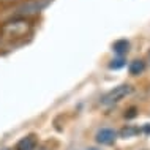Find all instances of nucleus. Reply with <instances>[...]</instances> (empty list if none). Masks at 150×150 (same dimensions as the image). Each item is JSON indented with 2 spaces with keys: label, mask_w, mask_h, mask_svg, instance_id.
I'll return each mask as SVG.
<instances>
[{
  "label": "nucleus",
  "mask_w": 150,
  "mask_h": 150,
  "mask_svg": "<svg viewBox=\"0 0 150 150\" xmlns=\"http://www.w3.org/2000/svg\"><path fill=\"white\" fill-rule=\"evenodd\" d=\"M32 30V22L27 18H13L0 27V35L3 38H22Z\"/></svg>",
  "instance_id": "nucleus-1"
},
{
  "label": "nucleus",
  "mask_w": 150,
  "mask_h": 150,
  "mask_svg": "<svg viewBox=\"0 0 150 150\" xmlns=\"http://www.w3.org/2000/svg\"><path fill=\"white\" fill-rule=\"evenodd\" d=\"M131 92H133V87L128 86V84L117 86V87H114L111 92H108L106 95L101 98V104H104V106H112V104H117L119 101L123 100L125 96H128Z\"/></svg>",
  "instance_id": "nucleus-2"
},
{
  "label": "nucleus",
  "mask_w": 150,
  "mask_h": 150,
  "mask_svg": "<svg viewBox=\"0 0 150 150\" xmlns=\"http://www.w3.org/2000/svg\"><path fill=\"white\" fill-rule=\"evenodd\" d=\"M46 5H47V0H32V2L25 3L22 8H19V11L16 13V18H25V16L40 13Z\"/></svg>",
  "instance_id": "nucleus-3"
},
{
  "label": "nucleus",
  "mask_w": 150,
  "mask_h": 150,
  "mask_svg": "<svg viewBox=\"0 0 150 150\" xmlns=\"http://www.w3.org/2000/svg\"><path fill=\"white\" fill-rule=\"evenodd\" d=\"M96 142L98 144H103V145H109L115 141L117 137V133L114 131L112 128H101L98 133H96Z\"/></svg>",
  "instance_id": "nucleus-4"
},
{
  "label": "nucleus",
  "mask_w": 150,
  "mask_h": 150,
  "mask_svg": "<svg viewBox=\"0 0 150 150\" xmlns=\"http://www.w3.org/2000/svg\"><path fill=\"white\" fill-rule=\"evenodd\" d=\"M36 149V136L29 134L22 137L18 144H16V150H35Z\"/></svg>",
  "instance_id": "nucleus-5"
},
{
  "label": "nucleus",
  "mask_w": 150,
  "mask_h": 150,
  "mask_svg": "<svg viewBox=\"0 0 150 150\" xmlns=\"http://www.w3.org/2000/svg\"><path fill=\"white\" fill-rule=\"evenodd\" d=\"M112 49H114L115 54L123 55L129 51V43L127 41V40H119V41H115L114 44H112Z\"/></svg>",
  "instance_id": "nucleus-6"
},
{
  "label": "nucleus",
  "mask_w": 150,
  "mask_h": 150,
  "mask_svg": "<svg viewBox=\"0 0 150 150\" xmlns=\"http://www.w3.org/2000/svg\"><path fill=\"white\" fill-rule=\"evenodd\" d=\"M129 73L131 74H134V76H137V74H141L144 70H145V63L142 62V60H133L131 63H129Z\"/></svg>",
  "instance_id": "nucleus-7"
},
{
  "label": "nucleus",
  "mask_w": 150,
  "mask_h": 150,
  "mask_svg": "<svg viewBox=\"0 0 150 150\" xmlns=\"http://www.w3.org/2000/svg\"><path fill=\"white\" fill-rule=\"evenodd\" d=\"M139 133H141L139 128H136V127H127V128H123L120 131V136L122 137H131V136H134V134H139Z\"/></svg>",
  "instance_id": "nucleus-8"
},
{
  "label": "nucleus",
  "mask_w": 150,
  "mask_h": 150,
  "mask_svg": "<svg viewBox=\"0 0 150 150\" xmlns=\"http://www.w3.org/2000/svg\"><path fill=\"white\" fill-rule=\"evenodd\" d=\"M123 67H125V59L123 57H119V59L112 60V62L109 63V68H111V70H120V68H123Z\"/></svg>",
  "instance_id": "nucleus-9"
},
{
  "label": "nucleus",
  "mask_w": 150,
  "mask_h": 150,
  "mask_svg": "<svg viewBox=\"0 0 150 150\" xmlns=\"http://www.w3.org/2000/svg\"><path fill=\"white\" fill-rule=\"evenodd\" d=\"M129 114H125V117H127V119H131V117H134L136 115V109L134 108H133V109H129Z\"/></svg>",
  "instance_id": "nucleus-10"
},
{
  "label": "nucleus",
  "mask_w": 150,
  "mask_h": 150,
  "mask_svg": "<svg viewBox=\"0 0 150 150\" xmlns=\"http://www.w3.org/2000/svg\"><path fill=\"white\" fill-rule=\"evenodd\" d=\"M141 131H144L145 134H150V123H145L144 127H142V129H141Z\"/></svg>",
  "instance_id": "nucleus-11"
},
{
  "label": "nucleus",
  "mask_w": 150,
  "mask_h": 150,
  "mask_svg": "<svg viewBox=\"0 0 150 150\" xmlns=\"http://www.w3.org/2000/svg\"><path fill=\"white\" fill-rule=\"evenodd\" d=\"M88 150H95V149H88Z\"/></svg>",
  "instance_id": "nucleus-12"
}]
</instances>
